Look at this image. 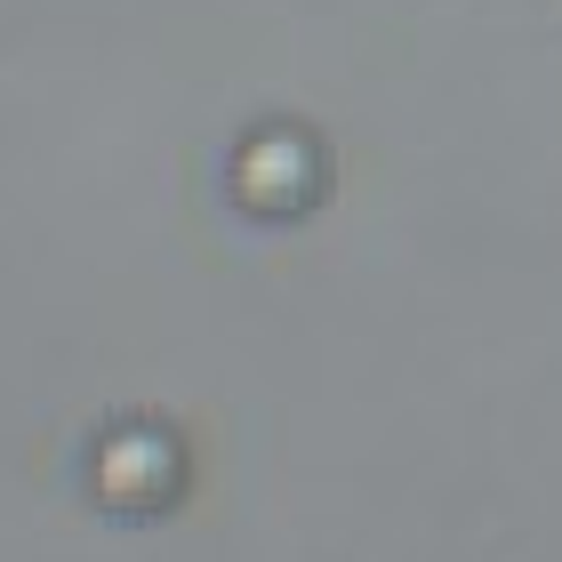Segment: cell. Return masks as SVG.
I'll return each instance as SVG.
<instances>
[{"label":"cell","mask_w":562,"mask_h":562,"mask_svg":"<svg viewBox=\"0 0 562 562\" xmlns=\"http://www.w3.org/2000/svg\"><path fill=\"white\" fill-rule=\"evenodd\" d=\"M322 177H329V161L297 121H273L234 153V201L249 217H305L322 201Z\"/></svg>","instance_id":"obj_1"}]
</instances>
